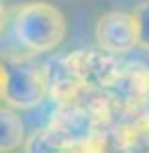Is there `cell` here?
Listing matches in <instances>:
<instances>
[{
    "label": "cell",
    "mask_w": 149,
    "mask_h": 153,
    "mask_svg": "<svg viewBox=\"0 0 149 153\" xmlns=\"http://www.w3.org/2000/svg\"><path fill=\"white\" fill-rule=\"evenodd\" d=\"M49 129L63 147H80L102 129L92 110L82 100L72 104H55V112L49 118Z\"/></svg>",
    "instance_id": "3957f363"
},
{
    "label": "cell",
    "mask_w": 149,
    "mask_h": 153,
    "mask_svg": "<svg viewBox=\"0 0 149 153\" xmlns=\"http://www.w3.org/2000/svg\"><path fill=\"white\" fill-rule=\"evenodd\" d=\"M45 78H47V90L49 98L55 104H72L82 100L90 88L84 82L78 63V51H72L68 55L53 57L51 61L45 63Z\"/></svg>",
    "instance_id": "277c9868"
},
{
    "label": "cell",
    "mask_w": 149,
    "mask_h": 153,
    "mask_svg": "<svg viewBox=\"0 0 149 153\" xmlns=\"http://www.w3.org/2000/svg\"><path fill=\"white\" fill-rule=\"evenodd\" d=\"M118 153H131V151H118Z\"/></svg>",
    "instance_id": "7c38bea8"
},
{
    "label": "cell",
    "mask_w": 149,
    "mask_h": 153,
    "mask_svg": "<svg viewBox=\"0 0 149 153\" xmlns=\"http://www.w3.org/2000/svg\"><path fill=\"white\" fill-rule=\"evenodd\" d=\"M135 25H137V43L141 49L149 51V0L139 2L133 10Z\"/></svg>",
    "instance_id": "30bf717a"
},
{
    "label": "cell",
    "mask_w": 149,
    "mask_h": 153,
    "mask_svg": "<svg viewBox=\"0 0 149 153\" xmlns=\"http://www.w3.org/2000/svg\"><path fill=\"white\" fill-rule=\"evenodd\" d=\"M59 153H80V151H76V149H72V147H66V149H61Z\"/></svg>",
    "instance_id": "8fae6325"
},
{
    "label": "cell",
    "mask_w": 149,
    "mask_h": 153,
    "mask_svg": "<svg viewBox=\"0 0 149 153\" xmlns=\"http://www.w3.org/2000/svg\"><path fill=\"white\" fill-rule=\"evenodd\" d=\"M25 145V127L14 108L0 110V151L10 153Z\"/></svg>",
    "instance_id": "ba28073f"
},
{
    "label": "cell",
    "mask_w": 149,
    "mask_h": 153,
    "mask_svg": "<svg viewBox=\"0 0 149 153\" xmlns=\"http://www.w3.org/2000/svg\"><path fill=\"white\" fill-rule=\"evenodd\" d=\"M66 16L49 2H27L12 16V33L29 53H51L66 39Z\"/></svg>",
    "instance_id": "6da1fadb"
},
{
    "label": "cell",
    "mask_w": 149,
    "mask_h": 153,
    "mask_svg": "<svg viewBox=\"0 0 149 153\" xmlns=\"http://www.w3.org/2000/svg\"><path fill=\"white\" fill-rule=\"evenodd\" d=\"M96 41L100 49L110 53H129L131 49L139 47L137 43V25L133 12L110 10L104 12L96 23Z\"/></svg>",
    "instance_id": "5b68a950"
},
{
    "label": "cell",
    "mask_w": 149,
    "mask_h": 153,
    "mask_svg": "<svg viewBox=\"0 0 149 153\" xmlns=\"http://www.w3.org/2000/svg\"><path fill=\"white\" fill-rule=\"evenodd\" d=\"M2 102L14 110H31L43 104L47 90L45 70L33 65L27 59H16L2 65Z\"/></svg>",
    "instance_id": "7a4b0ae2"
},
{
    "label": "cell",
    "mask_w": 149,
    "mask_h": 153,
    "mask_svg": "<svg viewBox=\"0 0 149 153\" xmlns=\"http://www.w3.org/2000/svg\"><path fill=\"white\" fill-rule=\"evenodd\" d=\"M61 149L66 147L59 143L49 127L35 131L29 139H25V153H59Z\"/></svg>",
    "instance_id": "9c48e42d"
},
{
    "label": "cell",
    "mask_w": 149,
    "mask_h": 153,
    "mask_svg": "<svg viewBox=\"0 0 149 153\" xmlns=\"http://www.w3.org/2000/svg\"><path fill=\"white\" fill-rule=\"evenodd\" d=\"M118 110H137L149 102V65L125 63L116 84L108 90Z\"/></svg>",
    "instance_id": "8992f818"
},
{
    "label": "cell",
    "mask_w": 149,
    "mask_h": 153,
    "mask_svg": "<svg viewBox=\"0 0 149 153\" xmlns=\"http://www.w3.org/2000/svg\"><path fill=\"white\" fill-rule=\"evenodd\" d=\"M78 63L84 82L94 90H110L121 78L125 63L110 51H78Z\"/></svg>",
    "instance_id": "52a82bcc"
}]
</instances>
